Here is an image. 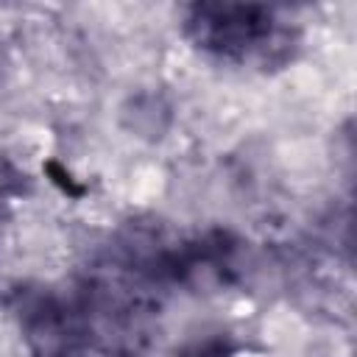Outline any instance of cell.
I'll list each match as a JSON object with an SVG mask.
<instances>
[{
  "label": "cell",
  "instance_id": "6da1fadb",
  "mask_svg": "<svg viewBox=\"0 0 357 357\" xmlns=\"http://www.w3.org/2000/svg\"><path fill=\"white\" fill-rule=\"evenodd\" d=\"M184 36L201 53L234 64L268 67L290 56V28L265 3H192L184 11Z\"/></svg>",
  "mask_w": 357,
  "mask_h": 357
},
{
  "label": "cell",
  "instance_id": "7a4b0ae2",
  "mask_svg": "<svg viewBox=\"0 0 357 357\" xmlns=\"http://www.w3.org/2000/svg\"><path fill=\"white\" fill-rule=\"evenodd\" d=\"M14 315L31 357H92V335L75 293L47 287L17 290Z\"/></svg>",
  "mask_w": 357,
  "mask_h": 357
},
{
  "label": "cell",
  "instance_id": "3957f363",
  "mask_svg": "<svg viewBox=\"0 0 357 357\" xmlns=\"http://www.w3.org/2000/svg\"><path fill=\"white\" fill-rule=\"evenodd\" d=\"M237 254L240 240L215 229L170 245L162 259V279L165 284L173 282L184 287H223L237 273Z\"/></svg>",
  "mask_w": 357,
  "mask_h": 357
},
{
  "label": "cell",
  "instance_id": "277c9868",
  "mask_svg": "<svg viewBox=\"0 0 357 357\" xmlns=\"http://www.w3.org/2000/svg\"><path fill=\"white\" fill-rule=\"evenodd\" d=\"M240 351V340L229 329H209L190 337L176 357H231Z\"/></svg>",
  "mask_w": 357,
  "mask_h": 357
},
{
  "label": "cell",
  "instance_id": "5b68a950",
  "mask_svg": "<svg viewBox=\"0 0 357 357\" xmlns=\"http://www.w3.org/2000/svg\"><path fill=\"white\" fill-rule=\"evenodd\" d=\"M25 187V176L0 153V201L11 198V195H20Z\"/></svg>",
  "mask_w": 357,
  "mask_h": 357
}]
</instances>
